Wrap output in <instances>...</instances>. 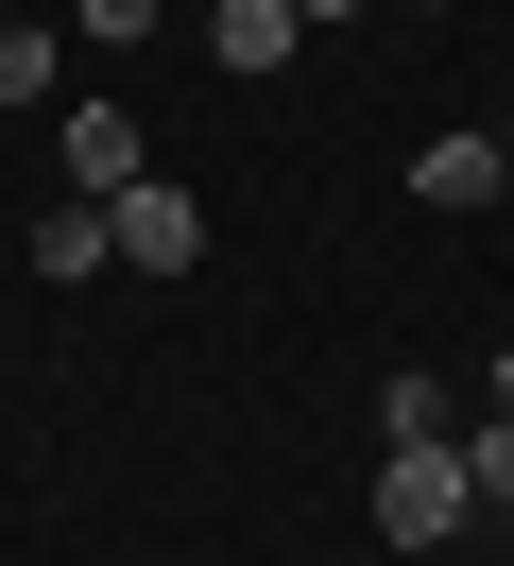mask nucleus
Returning a JSON list of instances; mask_svg holds the SVG:
<instances>
[{
  "label": "nucleus",
  "mask_w": 514,
  "mask_h": 566,
  "mask_svg": "<svg viewBox=\"0 0 514 566\" xmlns=\"http://www.w3.org/2000/svg\"><path fill=\"white\" fill-rule=\"evenodd\" d=\"M52 172H69V207H120L137 172H155V138H137V104H52Z\"/></svg>",
  "instance_id": "obj_1"
},
{
  "label": "nucleus",
  "mask_w": 514,
  "mask_h": 566,
  "mask_svg": "<svg viewBox=\"0 0 514 566\" xmlns=\"http://www.w3.org/2000/svg\"><path fill=\"white\" fill-rule=\"evenodd\" d=\"M480 497H463V447H377V532L395 549H445Z\"/></svg>",
  "instance_id": "obj_2"
},
{
  "label": "nucleus",
  "mask_w": 514,
  "mask_h": 566,
  "mask_svg": "<svg viewBox=\"0 0 514 566\" xmlns=\"http://www.w3.org/2000/svg\"><path fill=\"white\" fill-rule=\"evenodd\" d=\"M103 258H137V275H189V258H206V207H189L171 172H137L120 207H103Z\"/></svg>",
  "instance_id": "obj_3"
},
{
  "label": "nucleus",
  "mask_w": 514,
  "mask_h": 566,
  "mask_svg": "<svg viewBox=\"0 0 514 566\" xmlns=\"http://www.w3.org/2000/svg\"><path fill=\"white\" fill-rule=\"evenodd\" d=\"M497 189H514V155L480 138V120H445V138L411 155V207H429V223H480V207H497Z\"/></svg>",
  "instance_id": "obj_4"
},
{
  "label": "nucleus",
  "mask_w": 514,
  "mask_h": 566,
  "mask_svg": "<svg viewBox=\"0 0 514 566\" xmlns=\"http://www.w3.org/2000/svg\"><path fill=\"white\" fill-rule=\"evenodd\" d=\"M292 35H308L292 0H206V52H223L240 86H274V70H292Z\"/></svg>",
  "instance_id": "obj_5"
},
{
  "label": "nucleus",
  "mask_w": 514,
  "mask_h": 566,
  "mask_svg": "<svg viewBox=\"0 0 514 566\" xmlns=\"http://www.w3.org/2000/svg\"><path fill=\"white\" fill-rule=\"evenodd\" d=\"M52 86H69V18H0V104H52Z\"/></svg>",
  "instance_id": "obj_6"
},
{
  "label": "nucleus",
  "mask_w": 514,
  "mask_h": 566,
  "mask_svg": "<svg viewBox=\"0 0 514 566\" xmlns=\"http://www.w3.org/2000/svg\"><path fill=\"white\" fill-rule=\"evenodd\" d=\"M377 429H395V447H445V378H429V360H395V378H377Z\"/></svg>",
  "instance_id": "obj_7"
},
{
  "label": "nucleus",
  "mask_w": 514,
  "mask_h": 566,
  "mask_svg": "<svg viewBox=\"0 0 514 566\" xmlns=\"http://www.w3.org/2000/svg\"><path fill=\"white\" fill-rule=\"evenodd\" d=\"M34 275L86 292V275H103V207H52V223H34Z\"/></svg>",
  "instance_id": "obj_8"
},
{
  "label": "nucleus",
  "mask_w": 514,
  "mask_h": 566,
  "mask_svg": "<svg viewBox=\"0 0 514 566\" xmlns=\"http://www.w3.org/2000/svg\"><path fill=\"white\" fill-rule=\"evenodd\" d=\"M445 447H463V497H480V515H514V412H480V429H445Z\"/></svg>",
  "instance_id": "obj_9"
},
{
  "label": "nucleus",
  "mask_w": 514,
  "mask_h": 566,
  "mask_svg": "<svg viewBox=\"0 0 514 566\" xmlns=\"http://www.w3.org/2000/svg\"><path fill=\"white\" fill-rule=\"evenodd\" d=\"M69 35H103V52H137V35H171V0H69Z\"/></svg>",
  "instance_id": "obj_10"
},
{
  "label": "nucleus",
  "mask_w": 514,
  "mask_h": 566,
  "mask_svg": "<svg viewBox=\"0 0 514 566\" xmlns=\"http://www.w3.org/2000/svg\"><path fill=\"white\" fill-rule=\"evenodd\" d=\"M480 395H497V412H514V344H497V378H480Z\"/></svg>",
  "instance_id": "obj_11"
},
{
  "label": "nucleus",
  "mask_w": 514,
  "mask_h": 566,
  "mask_svg": "<svg viewBox=\"0 0 514 566\" xmlns=\"http://www.w3.org/2000/svg\"><path fill=\"white\" fill-rule=\"evenodd\" d=\"M292 18H360V0H292Z\"/></svg>",
  "instance_id": "obj_12"
},
{
  "label": "nucleus",
  "mask_w": 514,
  "mask_h": 566,
  "mask_svg": "<svg viewBox=\"0 0 514 566\" xmlns=\"http://www.w3.org/2000/svg\"><path fill=\"white\" fill-rule=\"evenodd\" d=\"M497 155H514V104H497Z\"/></svg>",
  "instance_id": "obj_13"
},
{
  "label": "nucleus",
  "mask_w": 514,
  "mask_h": 566,
  "mask_svg": "<svg viewBox=\"0 0 514 566\" xmlns=\"http://www.w3.org/2000/svg\"><path fill=\"white\" fill-rule=\"evenodd\" d=\"M445 18H463V0H445Z\"/></svg>",
  "instance_id": "obj_14"
},
{
  "label": "nucleus",
  "mask_w": 514,
  "mask_h": 566,
  "mask_svg": "<svg viewBox=\"0 0 514 566\" xmlns=\"http://www.w3.org/2000/svg\"><path fill=\"white\" fill-rule=\"evenodd\" d=\"M497 207H514V189H497Z\"/></svg>",
  "instance_id": "obj_15"
}]
</instances>
